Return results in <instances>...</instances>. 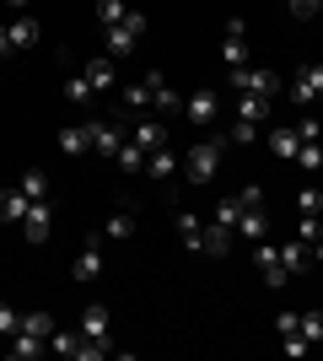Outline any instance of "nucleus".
Returning a JSON list of instances; mask_svg holds the SVG:
<instances>
[{
  "label": "nucleus",
  "mask_w": 323,
  "mask_h": 361,
  "mask_svg": "<svg viewBox=\"0 0 323 361\" xmlns=\"http://www.w3.org/2000/svg\"><path fill=\"white\" fill-rule=\"evenodd\" d=\"M296 216H323V189L318 183H308V189L296 195Z\"/></svg>",
  "instance_id": "29"
},
{
  "label": "nucleus",
  "mask_w": 323,
  "mask_h": 361,
  "mask_svg": "<svg viewBox=\"0 0 323 361\" xmlns=\"http://www.w3.org/2000/svg\"><path fill=\"white\" fill-rule=\"evenodd\" d=\"M129 232H135V205H119V211L108 216L103 238H129Z\"/></svg>",
  "instance_id": "27"
},
{
  "label": "nucleus",
  "mask_w": 323,
  "mask_h": 361,
  "mask_svg": "<svg viewBox=\"0 0 323 361\" xmlns=\"http://www.w3.org/2000/svg\"><path fill=\"white\" fill-rule=\"evenodd\" d=\"M275 329H280V334H291V329H302V313H280V318H275Z\"/></svg>",
  "instance_id": "45"
},
{
  "label": "nucleus",
  "mask_w": 323,
  "mask_h": 361,
  "mask_svg": "<svg viewBox=\"0 0 323 361\" xmlns=\"http://www.w3.org/2000/svg\"><path fill=\"white\" fill-rule=\"evenodd\" d=\"M253 264H259V275H264V286H286L291 275H286V264H280V243H270V238H259L253 243Z\"/></svg>",
  "instance_id": "5"
},
{
  "label": "nucleus",
  "mask_w": 323,
  "mask_h": 361,
  "mask_svg": "<svg viewBox=\"0 0 323 361\" xmlns=\"http://www.w3.org/2000/svg\"><path fill=\"white\" fill-rule=\"evenodd\" d=\"M16 329H22V313H16L11 302H0V340H11Z\"/></svg>",
  "instance_id": "37"
},
{
  "label": "nucleus",
  "mask_w": 323,
  "mask_h": 361,
  "mask_svg": "<svg viewBox=\"0 0 323 361\" xmlns=\"http://www.w3.org/2000/svg\"><path fill=\"white\" fill-rule=\"evenodd\" d=\"M215 114H221V97H215L210 87H200V92H189V97H184V119L189 124H200V130H205V124H215Z\"/></svg>",
  "instance_id": "6"
},
{
  "label": "nucleus",
  "mask_w": 323,
  "mask_h": 361,
  "mask_svg": "<svg viewBox=\"0 0 323 361\" xmlns=\"http://www.w3.org/2000/svg\"><path fill=\"white\" fill-rule=\"evenodd\" d=\"M60 151H65V157L92 151V124H70V130H60Z\"/></svg>",
  "instance_id": "22"
},
{
  "label": "nucleus",
  "mask_w": 323,
  "mask_h": 361,
  "mask_svg": "<svg viewBox=\"0 0 323 361\" xmlns=\"http://www.w3.org/2000/svg\"><path fill=\"white\" fill-rule=\"evenodd\" d=\"M237 238H248V243L270 238V216H264V211H243V216H237Z\"/></svg>",
  "instance_id": "25"
},
{
  "label": "nucleus",
  "mask_w": 323,
  "mask_h": 361,
  "mask_svg": "<svg viewBox=\"0 0 323 361\" xmlns=\"http://www.w3.org/2000/svg\"><path fill=\"white\" fill-rule=\"evenodd\" d=\"M237 216H243V205H237V195H232V200H221V205L210 211V221H215V226H232V232H237Z\"/></svg>",
  "instance_id": "31"
},
{
  "label": "nucleus",
  "mask_w": 323,
  "mask_h": 361,
  "mask_svg": "<svg viewBox=\"0 0 323 361\" xmlns=\"http://www.w3.org/2000/svg\"><path fill=\"white\" fill-rule=\"evenodd\" d=\"M113 162H119V167H129V173H140V167H146V151H140L135 140H124V146H119V157H113Z\"/></svg>",
  "instance_id": "34"
},
{
  "label": "nucleus",
  "mask_w": 323,
  "mask_h": 361,
  "mask_svg": "<svg viewBox=\"0 0 323 361\" xmlns=\"http://www.w3.org/2000/svg\"><path fill=\"white\" fill-rule=\"evenodd\" d=\"M0 54H11V32H6V22H0Z\"/></svg>",
  "instance_id": "46"
},
{
  "label": "nucleus",
  "mask_w": 323,
  "mask_h": 361,
  "mask_svg": "<svg viewBox=\"0 0 323 361\" xmlns=\"http://www.w3.org/2000/svg\"><path fill=\"white\" fill-rule=\"evenodd\" d=\"M323 0H291V16H318Z\"/></svg>",
  "instance_id": "44"
},
{
  "label": "nucleus",
  "mask_w": 323,
  "mask_h": 361,
  "mask_svg": "<svg viewBox=\"0 0 323 361\" xmlns=\"http://www.w3.org/2000/svg\"><path fill=\"white\" fill-rule=\"evenodd\" d=\"M70 275H76L81 286L103 275V243H97V238H92V243H87V248H81V254H76V264H70Z\"/></svg>",
  "instance_id": "14"
},
{
  "label": "nucleus",
  "mask_w": 323,
  "mask_h": 361,
  "mask_svg": "<svg viewBox=\"0 0 323 361\" xmlns=\"http://www.w3.org/2000/svg\"><path fill=\"white\" fill-rule=\"evenodd\" d=\"M280 264H286V275H302V270H312V243H302V238H286V243H280Z\"/></svg>",
  "instance_id": "13"
},
{
  "label": "nucleus",
  "mask_w": 323,
  "mask_h": 361,
  "mask_svg": "<svg viewBox=\"0 0 323 361\" xmlns=\"http://www.w3.org/2000/svg\"><path fill=\"white\" fill-rule=\"evenodd\" d=\"M302 334H308L312 345H323V307H312V313H302Z\"/></svg>",
  "instance_id": "36"
},
{
  "label": "nucleus",
  "mask_w": 323,
  "mask_h": 361,
  "mask_svg": "<svg viewBox=\"0 0 323 361\" xmlns=\"http://www.w3.org/2000/svg\"><path fill=\"white\" fill-rule=\"evenodd\" d=\"M124 16H129V6H124V0H97V22H103V27H119Z\"/></svg>",
  "instance_id": "30"
},
{
  "label": "nucleus",
  "mask_w": 323,
  "mask_h": 361,
  "mask_svg": "<svg viewBox=\"0 0 323 361\" xmlns=\"http://www.w3.org/2000/svg\"><path fill=\"white\" fill-rule=\"evenodd\" d=\"M119 146H124L119 130H113V124H103V119H92V151H97V157H108V162H113V157H119Z\"/></svg>",
  "instance_id": "17"
},
{
  "label": "nucleus",
  "mask_w": 323,
  "mask_h": 361,
  "mask_svg": "<svg viewBox=\"0 0 323 361\" xmlns=\"http://www.w3.org/2000/svg\"><path fill=\"white\" fill-rule=\"evenodd\" d=\"M27 205H32V200L22 195V183H16V189H0V221H22Z\"/></svg>",
  "instance_id": "23"
},
{
  "label": "nucleus",
  "mask_w": 323,
  "mask_h": 361,
  "mask_svg": "<svg viewBox=\"0 0 323 361\" xmlns=\"http://www.w3.org/2000/svg\"><path fill=\"white\" fill-rule=\"evenodd\" d=\"M6 6H11V11H27V0H6Z\"/></svg>",
  "instance_id": "47"
},
{
  "label": "nucleus",
  "mask_w": 323,
  "mask_h": 361,
  "mask_svg": "<svg viewBox=\"0 0 323 361\" xmlns=\"http://www.w3.org/2000/svg\"><path fill=\"white\" fill-rule=\"evenodd\" d=\"M296 167L318 173V167H323V140H302V151H296Z\"/></svg>",
  "instance_id": "32"
},
{
  "label": "nucleus",
  "mask_w": 323,
  "mask_h": 361,
  "mask_svg": "<svg viewBox=\"0 0 323 361\" xmlns=\"http://www.w3.org/2000/svg\"><path fill=\"white\" fill-rule=\"evenodd\" d=\"M237 205H243V211H264V189H259V183H248L243 195H237Z\"/></svg>",
  "instance_id": "42"
},
{
  "label": "nucleus",
  "mask_w": 323,
  "mask_h": 361,
  "mask_svg": "<svg viewBox=\"0 0 323 361\" xmlns=\"http://www.w3.org/2000/svg\"><path fill=\"white\" fill-rule=\"evenodd\" d=\"M22 195H27V200H49V178L38 173V167H32V173H22Z\"/></svg>",
  "instance_id": "35"
},
{
  "label": "nucleus",
  "mask_w": 323,
  "mask_h": 361,
  "mask_svg": "<svg viewBox=\"0 0 323 361\" xmlns=\"http://www.w3.org/2000/svg\"><path fill=\"white\" fill-rule=\"evenodd\" d=\"M296 238H302V243H318V238H323V216H302Z\"/></svg>",
  "instance_id": "41"
},
{
  "label": "nucleus",
  "mask_w": 323,
  "mask_h": 361,
  "mask_svg": "<svg viewBox=\"0 0 323 361\" xmlns=\"http://www.w3.org/2000/svg\"><path fill=\"white\" fill-rule=\"evenodd\" d=\"M119 103L129 108V114H146V108H151V75H146V81H135V87H124Z\"/></svg>",
  "instance_id": "26"
},
{
  "label": "nucleus",
  "mask_w": 323,
  "mask_h": 361,
  "mask_svg": "<svg viewBox=\"0 0 323 361\" xmlns=\"http://www.w3.org/2000/svg\"><path fill=\"white\" fill-rule=\"evenodd\" d=\"M22 334H38V340H49V334H54V318H49V313H22Z\"/></svg>",
  "instance_id": "33"
},
{
  "label": "nucleus",
  "mask_w": 323,
  "mask_h": 361,
  "mask_svg": "<svg viewBox=\"0 0 323 361\" xmlns=\"http://www.w3.org/2000/svg\"><path fill=\"white\" fill-rule=\"evenodd\" d=\"M151 108L167 119V114H184V97H178V87H167V75L151 71Z\"/></svg>",
  "instance_id": "12"
},
{
  "label": "nucleus",
  "mask_w": 323,
  "mask_h": 361,
  "mask_svg": "<svg viewBox=\"0 0 323 361\" xmlns=\"http://www.w3.org/2000/svg\"><path fill=\"white\" fill-rule=\"evenodd\" d=\"M146 173H151V178H167V173H178V157H172L167 146H156L151 157H146Z\"/></svg>",
  "instance_id": "28"
},
{
  "label": "nucleus",
  "mask_w": 323,
  "mask_h": 361,
  "mask_svg": "<svg viewBox=\"0 0 323 361\" xmlns=\"http://www.w3.org/2000/svg\"><path fill=\"white\" fill-rule=\"evenodd\" d=\"M296 151H302L296 124H280V130H270V157H280V162H296Z\"/></svg>",
  "instance_id": "15"
},
{
  "label": "nucleus",
  "mask_w": 323,
  "mask_h": 361,
  "mask_svg": "<svg viewBox=\"0 0 323 361\" xmlns=\"http://www.w3.org/2000/svg\"><path fill=\"white\" fill-rule=\"evenodd\" d=\"M49 350L65 356V361H103V356H113V350H103L97 340H87L81 329H54L49 334Z\"/></svg>",
  "instance_id": "1"
},
{
  "label": "nucleus",
  "mask_w": 323,
  "mask_h": 361,
  "mask_svg": "<svg viewBox=\"0 0 323 361\" xmlns=\"http://www.w3.org/2000/svg\"><path fill=\"white\" fill-rule=\"evenodd\" d=\"M227 140H232V146H253V140H259V124H243V119H237L227 130Z\"/></svg>",
  "instance_id": "38"
},
{
  "label": "nucleus",
  "mask_w": 323,
  "mask_h": 361,
  "mask_svg": "<svg viewBox=\"0 0 323 361\" xmlns=\"http://www.w3.org/2000/svg\"><path fill=\"white\" fill-rule=\"evenodd\" d=\"M243 32H248V22H243V16H232V22H227V38H221V60H227V71H243V65H248Z\"/></svg>",
  "instance_id": "8"
},
{
  "label": "nucleus",
  "mask_w": 323,
  "mask_h": 361,
  "mask_svg": "<svg viewBox=\"0 0 323 361\" xmlns=\"http://www.w3.org/2000/svg\"><path fill=\"white\" fill-rule=\"evenodd\" d=\"M232 87L237 92H253V97H275L286 81L275 71H264V65H243V71H232Z\"/></svg>",
  "instance_id": "4"
},
{
  "label": "nucleus",
  "mask_w": 323,
  "mask_h": 361,
  "mask_svg": "<svg viewBox=\"0 0 323 361\" xmlns=\"http://www.w3.org/2000/svg\"><path fill=\"white\" fill-rule=\"evenodd\" d=\"M172 232H178V243L189 254H205V221L194 211H172Z\"/></svg>",
  "instance_id": "10"
},
{
  "label": "nucleus",
  "mask_w": 323,
  "mask_h": 361,
  "mask_svg": "<svg viewBox=\"0 0 323 361\" xmlns=\"http://www.w3.org/2000/svg\"><path fill=\"white\" fill-rule=\"evenodd\" d=\"M129 140H135V146L146 151V157H151L156 146H167V130H162L156 119H140V124H129Z\"/></svg>",
  "instance_id": "16"
},
{
  "label": "nucleus",
  "mask_w": 323,
  "mask_h": 361,
  "mask_svg": "<svg viewBox=\"0 0 323 361\" xmlns=\"http://www.w3.org/2000/svg\"><path fill=\"white\" fill-rule=\"evenodd\" d=\"M65 97H70V103H87V97H92V81H87V75H70V81H65Z\"/></svg>",
  "instance_id": "39"
},
{
  "label": "nucleus",
  "mask_w": 323,
  "mask_h": 361,
  "mask_svg": "<svg viewBox=\"0 0 323 361\" xmlns=\"http://www.w3.org/2000/svg\"><path fill=\"white\" fill-rule=\"evenodd\" d=\"M318 97H323V60L318 65H302V71L291 75V103L308 108V103H318Z\"/></svg>",
  "instance_id": "7"
},
{
  "label": "nucleus",
  "mask_w": 323,
  "mask_h": 361,
  "mask_svg": "<svg viewBox=\"0 0 323 361\" xmlns=\"http://www.w3.org/2000/svg\"><path fill=\"white\" fill-rule=\"evenodd\" d=\"M270 103H275V97H253V92H237V119H243V124H264V119H270Z\"/></svg>",
  "instance_id": "19"
},
{
  "label": "nucleus",
  "mask_w": 323,
  "mask_h": 361,
  "mask_svg": "<svg viewBox=\"0 0 323 361\" xmlns=\"http://www.w3.org/2000/svg\"><path fill=\"white\" fill-rule=\"evenodd\" d=\"M87 81H92V92H108L113 81H119V71H113V54H97V60H87Z\"/></svg>",
  "instance_id": "18"
},
{
  "label": "nucleus",
  "mask_w": 323,
  "mask_h": 361,
  "mask_svg": "<svg viewBox=\"0 0 323 361\" xmlns=\"http://www.w3.org/2000/svg\"><path fill=\"white\" fill-rule=\"evenodd\" d=\"M232 238H237L232 226H215V221H205V254H210V259L232 254Z\"/></svg>",
  "instance_id": "24"
},
{
  "label": "nucleus",
  "mask_w": 323,
  "mask_h": 361,
  "mask_svg": "<svg viewBox=\"0 0 323 361\" xmlns=\"http://www.w3.org/2000/svg\"><path fill=\"white\" fill-rule=\"evenodd\" d=\"M81 334H87V340H97V345L103 350H113V324H108V307H87V313H81Z\"/></svg>",
  "instance_id": "11"
},
{
  "label": "nucleus",
  "mask_w": 323,
  "mask_h": 361,
  "mask_svg": "<svg viewBox=\"0 0 323 361\" xmlns=\"http://www.w3.org/2000/svg\"><path fill=\"white\" fill-rule=\"evenodd\" d=\"M6 350H11V361H38V356L49 350V340H38V334H22V329H16Z\"/></svg>",
  "instance_id": "21"
},
{
  "label": "nucleus",
  "mask_w": 323,
  "mask_h": 361,
  "mask_svg": "<svg viewBox=\"0 0 323 361\" xmlns=\"http://www.w3.org/2000/svg\"><path fill=\"white\" fill-rule=\"evenodd\" d=\"M22 232H27V243H49V232H54V205H49V200H32L27 216H22Z\"/></svg>",
  "instance_id": "9"
},
{
  "label": "nucleus",
  "mask_w": 323,
  "mask_h": 361,
  "mask_svg": "<svg viewBox=\"0 0 323 361\" xmlns=\"http://www.w3.org/2000/svg\"><path fill=\"white\" fill-rule=\"evenodd\" d=\"M103 32H108V38H103V44H108V54H113V60H124V54H135V49H140V38H146V16H140V11H129V16L119 22V27H103Z\"/></svg>",
  "instance_id": "3"
},
{
  "label": "nucleus",
  "mask_w": 323,
  "mask_h": 361,
  "mask_svg": "<svg viewBox=\"0 0 323 361\" xmlns=\"http://www.w3.org/2000/svg\"><path fill=\"white\" fill-rule=\"evenodd\" d=\"M221 146H227V140H194V146H189V157H184L189 183H210L215 173H221Z\"/></svg>",
  "instance_id": "2"
},
{
  "label": "nucleus",
  "mask_w": 323,
  "mask_h": 361,
  "mask_svg": "<svg viewBox=\"0 0 323 361\" xmlns=\"http://www.w3.org/2000/svg\"><path fill=\"white\" fill-rule=\"evenodd\" d=\"M296 135H302V140H323V124H318V119H312V114H308V119L296 124Z\"/></svg>",
  "instance_id": "43"
},
{
  "label": "nucleus",
  "mask_w": 323,
  "mask_h": 361,
  "mask_svg": "<svg viewBox=\"0 0 323 361\" xmlns=\"http://www.w3.org/2000/svg\"><path fill=\"white\" fill-rule=\"evenodd\" d=\"M6 32H11V49H32L38 44V22H32L27 11H16L11 22H6Z\"/></svg>",
  "instance_id": "20"
},
{
  "label": "nucleus",
  "mask_w": 323,
  "mask_h": 361,
  "mask_svg": "<svg viewBox=\"0 0 323 361\" xmlns=\"http://www.w3.org/2000/svg\"><path fill=\"white\" fill-rule=\"evenodd\" d=\"M280 340H286V356H308V350H312V340H308V334H302V329L280 334Z\"/></svg>",
  "instance_id": "40"
}]
</instances>
